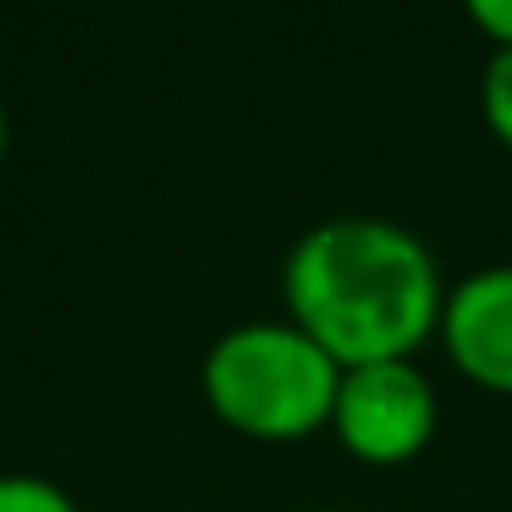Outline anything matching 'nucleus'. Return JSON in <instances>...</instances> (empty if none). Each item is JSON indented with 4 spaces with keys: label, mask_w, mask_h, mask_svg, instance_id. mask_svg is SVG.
Listing matches in <instances>:
<instances>
[{
    "label": "nucleus",
    "mask_w": 512,
    "mask_h": 512,
    "mask_svg": "<svg viewBox=\"0 0 512 512\" xmlns=\"http://www.w3.org/2000/svg\"><path fill=\"white\" fill-rule=\"evenodd\" d=\"M479 111L496 144L512 149V50H490L485 72H479Z\"/></svg>",
    "instance_id": "nucleus-5"
},
{
    "label": "nucleus",
    "mask_w": 512,
    "mask_h": 512,
    "mask_svg": "<svg viewBox=\"0 0 512 512\" xmlns=\"http://www.w3.org/2000/svg\"><path fill=\"white\" fill-rule=\"evenodd\" d=\"M441 342L468 380L512 397V259L479 265L446 287Z\"/></svg>",
    "instance_id": "nucleus-4"
},
{
    "label": "nucleus",
    "mask_w": 512,
    "mask_h": 512,
    "mask_svg": "<svg viewBox=\"0 0 512 512\" xmlns=\"http://www.w3.org/2000/svg\"><path fill=\"white\" fill-rule=\"evenodd\" d=\"M435 424H441V402H435L430 375L413 358H380V364L342 369L331 430L347 457L375 468L408 463L430 446Z\"/></svg>",
    "instance_id": "nucleus-3"
},
{
    "label": "nucleus",
    "mask_w": 512,
    "mask_h": 512,
    "mask_svg": "<svg viewBox=\"0 0 512 512\" xmlns=\"http://www.w3.org/2000/svg\"><path fill=\"white\" fill-rule=\"evenodd\" d=\"M287 320L342 369L413 358L441 336L446 281L430 243L386 215H331L292 243L281 265Z\"/></svg>",
    "instance_id": "nucleus-1"
},
{
    "label": "nucleus",
    "mask_w": 512,
    "mask_h": 512,
    "mask_svg": "<svg viewBox=\"0 0 512 512\" xmlns=\"http://www.w3.org/2000/svg\"><path fill=\"white\" fill-rule=\"evenodd\" d=\"M468 17L496 50H512V0H474Z\"/></svg>",
    "instance_id": "nucleus-7"
},
{
    "label": "nucleus",
    "mask_w": 512,
    "mask_h": 512,
    "mask_svg": "<svg viewBox=\"0 0 512 512\" xmlns=\"http://www.w3.org/2000/svg\"><path fill=\"white\" fill-rule=\"evenodd\" d=\"M6 138H12V127H6V105H0V160H6Z\"/></svg>",
    "instance_id": "nucleus-8"
},
{
    "label": "nucleus",
    "mask_w": 512,
    "mask_h": 512,
    "mask_svg": "<svg viewBox=\"0 0 512 512\" xmlns=\"http://www.w3.org/2000/svg\"><path fill=\"white\" fill-rule=\"evenodd\" d=\"M342 364L292 320H243L204 353V397L215 419L254 441H303L331 424Z\"/></svg>",
    "instance_id": "nucleus-2"
},
{
    "label": "nucleus",
    "mask_w": 512,
    "mask_h": 512,
    "mask_svg": "<svg viewBox=\"0 0 512 512\" xmlns=\"http://www.w3.org/2000/svg\"><path fill=\"white\" fill-rule=\"evenodd\" d=\"M0 512H78V501L45 474H0Z\"/></svg>",
    "instance_id": "nucleus-6"
}]
</instances>
